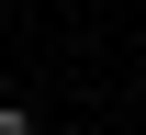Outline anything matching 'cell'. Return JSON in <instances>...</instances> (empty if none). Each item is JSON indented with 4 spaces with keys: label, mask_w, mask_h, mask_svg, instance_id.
Masks as SVG:
<instances>
[{
    "label": "cell",
    "mask_w": 146,
    "mask_h": 135,
    "mask_svg": "<svg viewBox=\"0 0 146 135\" xmlns=\"http://www.w3.org/2000/svg\"><path fill=\"white\" fill-rule=\"evenodd\" d=\"M0 135H45V124H34V101H11V90H0Z\"/></svg>",
    "instance_id": "1"
}]
</instances>
